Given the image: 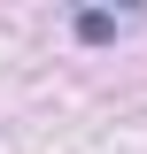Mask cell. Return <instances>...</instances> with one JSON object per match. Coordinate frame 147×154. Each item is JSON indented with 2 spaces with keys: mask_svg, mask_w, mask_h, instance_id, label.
<instances>
[{
  "mask_svg": "<svg viewBox=\"0 0 147 154\" xmlns=\"http://www.w3.org/2000/svg\"><path fill=\"white\" fill-rule=\"evenodd\" d=\"M116 31H124V16H101V8H85V16H77V38H85V46H109Z\"/></svg>",
  "mask_w": 147,
  "mask_h": 154,
  "instance_id": "6da1fadb",
  "label": "cell"
}]
</instances>
